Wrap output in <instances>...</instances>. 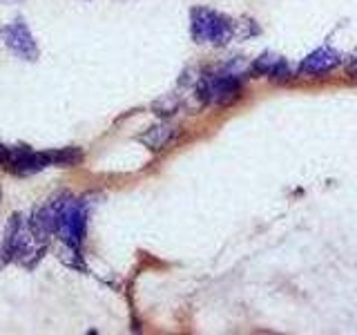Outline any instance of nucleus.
Here are the masks:
<instances>
[{
	"label": "nucleus",
	"instance_id": "obj_1",
	"mask_svg": "<svg viewBox=\"0 0 357 335\" xmlns=\"http://www.w3.org/2000/svg\"><path fill=\"white\" fill-rule=\"evenodd\" d=\"M54 210V226L59 239L67 246H81L87 228V206L83 199H76L72 195H61L52 201Z\"/></svg>",
	"mask_w": 357,
	"mask_h": 335
},
{
	"label": "nucleus",
	"instance_id": "obj_2",
	"mask_svg": "<svg viewBox=\"0 0 357 335\" xmlns=\"http://www.w3.org/2000/svg\"><path fill=\"white\" fill-rule=\"evenodd\" d=\"M190 34L199 45L223 47L234 38V22L208 7H195L190 11Z\"/></svg>",
	"mask_w": 357,
	"mask_h": 335
},
{
	"label": "nucleus",
	"instance_id": "obj_3",
	"mask_svg": "<svg viewBox=\"0 0 357 335\" xmlns=\"http://www.w3.org/2000/svg\"><path fill=\"white\" fill-rule=\"evenodd\" d=\"M33 244L38 241L33 239L29 223L20 215H11L3 239V262H18L25 266H33V262H38L45 253V244H40L38 248H33Z\"/></svg>",
	"mask_w": 357,
	"mask_h": 335
},
{
	"label": "nucleus",
	"instance_id": "obj_4",
	"mask_svg": "<svg viewBox=\"0 0 357 335\" xmlns=\"http://www.w3.org/2000/svg\"><path fill=\"white\" fill-rule=\"evenodd\" d=\"M197 96L201 103L232 105L241 96V78L239 74H232L228 70L221 74L204 76L197 83Z\"/></svg>",
	"mask_w": 357,
	"mask_h": 335
},
{
	"label": "nucleus",
	"instance_id": "obj_5",
	"mask_svg": "<svg viewBox=\"0 0 357 335\" xmlns=\"http://www.w3.org/2000/svg\"><path fill=\"white\" fill-rule=\"evenodd\" d=\"M0 38H3L5 47L22 61L33 63L40 56L36 38H33V34L29 31V27L22 20L9 22V25L0 27Z\"/></svg>",
	"mask_w": 357,
	"mask_h": 335
},
{
	"label": "nucleus",
	"instance_id": "obj_6",
	"mask_svg": "<svg viewBox=\"0 0 357 335\" xmlns=\"http://www.w3.org/2000/svg\"><path fill=\"white\" fill-rule=\"evenodd\" d=\"M5 163L9 165V170L16 174H33V172H40L45 168L52 165L47 152H36V150L27 148V145L9 148Z\"/></svg>",
	"mask_w": 357,
	"mask_h": 335
},
{
	"label": "nucleus",
	"instance_id": "obj_7",
	"mask_svg": "<svg viewBox=\"0 0 357 335\" xmlns=\"http://www.w3.org/2000/svg\"><path fill=\"white\" fill-rule=\"evenodd\" d=\"M342 63V56L337 50L333 47H319L312 54H308L304 61L299 63V72L301 74H308V76H321V74H328L333 72L335 67Z\"/></svg>",
	"mask_w": 357,
	"mask_h": 335
},
{
	"label": "nucleus",
	"instance_id": "obj_8",
	"mask_svg": "<svg viewBox=\"0 0 357 335\" xmlns=\"http://www.w3.org/2000/svg\"><path fill=\"white\" fill-rule=\"evenodd\" d=\"M27 223H29V230L33 234V239H36L38 244H47V239L52 237V234H56L52 206L36 208V210L31 212V219Z\"/></svg>",
	"mask_w": 357,
	"mask_h": 335
},
{
	"label": "nucleus",
	"instance_id": "obj_9",
	"mask_svg": "<svg viewBox=\"0 0 357 335\" xmlns=\"http://www.w3.org/2000/svg\"><path fill=\"white\" fill-rule=\"evenodd\" d=\"M172 137H174V128L170 126V123H159V126H154L148 132H143L139 137V141L145 145V148H150L152 152H159L165 148L167 143H170Z\"/></svg>",
	"mask_w": 357,
	"mask_h": 335
},
{
	"label": "nucleus",
	"instance_id": "obj_10",
	"mask_svg": "<svg viewBox=\"0 0 357 335\" xmlns=\"http://www.w3.org/2000/svg\"><path fill=\"white\" fill-rule=\"evenodd\" d=\"M50 163L52 165H63V168H70L83 161V152L78 148H63V150H50Z\"/></svg>",
	"mask_w": 357,
	"mask_h": 335
},
{
	"label": "nucleus",
	"instance_id": "obj_11",
	"mask_svg": "<svg viewBox=\"0 0 357 335\" xmlns=\"http://www.w3.org/2000/svg\"><path fill=\"white\" fill-rule=\"evenodd\" d=\"M279 61H282V56H277V54H273V52H266L264 56H259V59L255 61V65H252V74H257V76H271Z\"/></svg>",
	"mask_w": 357,
	"mask_h": 335
},
{
	"label": "nucleus",
	"instance_id": "obj_12",
	"mask_svg": "<svg viewBox=\"0 0 357 335\" xmlns=\"http://www.w3.org/2000/svg\"><path fill=\"white\" fill-rule=\"evenodd\" d=\"M61 260H63L67 266L81 268V271H85V264H83V260H81V255H78V248H76V246H67V244H63Z\"/></svg>",
	"mask_w": 357,
	"mask_h": 335
},
{
	"label": "nucleus",
	"instance_id": "obj_13",
	"mask_svg": "<svg viewBox=\"0 0 357 335\" xmlns=\"http://www.w3.org/2000/svg\"><path fill=\"white\" fill-rule=\"evenodd\" d=\"M176 107H178V98H174V96H163V98H159L154 103V112L156 114H161V117H167V114H174L176 112Z\"/></svg>",
	"mask_w": 357,
	"mask_h": 335
},
{
	"label": "nucleus",
	"instance_id": "obj_14",
	"mask_svg": "<svg viewBox=\"0 0 357 335\" xmlns=\"http://www.w3.org/2000/svg\"><path fill=\"white\" fill-rule=\"evenodd\" d=\"M346 74H349L351 78H355V81H357V61H353V63L346 65Z\"/></svg>",
	"mask_w": 357,
	"mask_h": 335
},
{
	"label": "nucleus",
	"instance_id": "obj_15",
	"mask_svg": "<svg viewBox=\"0 0 357 335\" xmlns=\"http://www.w3.org/2000/svg\"><path fill=\"white\" fill-rule=\"evenodd\" d=\"M7 150H9V148H5V145L0 143V163H5V159H7Z\"/></svg>",
	"mask_w": 357,
	"mask_h": 335
}]
</instances>
